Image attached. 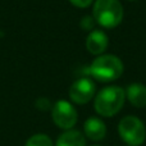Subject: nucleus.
I'll list each match as a JSON object with an SVG mask.
<instances>
[{
    "mask_svg": "<svg viewBox=\"0 0 146 146\" xmlns=\"http://www.w3.org/2000/svg\"><path fill=\"white\" fill-rule=\"evenodd\" d=\"M126 101V90L119 86H108L95 96L94 108L101 117H113L123 108Z\"/></svg>",
    "mask_w": 146,
    "mask_h": 146,
    "instance_id": "obj_1",
    "label": "nucleus"
},
{
    "mask_svg": "<svg viewBox=\"0 0 146 146\" xmlns=\"http://www.w3.org/2000/svg\"><path fill=\"white\" fill-rule=\"evenodd\" d=\"M87 72L99 82H111L122 76L123 63L113 54H101L91 63Z\"/></svg>",
    "mask_w": 146,
    "mask_h": 146,
    "instance_id": "obj_2",
    "label": "nucleus"
},
{
    "mask_svg": "<svg viewBox=\"0 0 146 146\" xmlns=\"http://www.w3.org/2000/svg\"><path fill=\"white\" fill-rule=\"evenodd\" d=\"M92 17L104 28H114L123 19V7L119 0H96Z\"/></svg>",
    "mask_w": 146,
    "mask_h": 146,
    "instance_id": "obj_3",
    "label": "nucleus"
},
{
    "mask_svg": "<svg viewBox=\"0 0 146 146\" xmlns=\"http://www.w3.org/2000/svg\"><path fill=\"white\" fill-rule=\"evenodd\" d=\"M121 139L128 146H140L146 140V128L144 122L135 115H127L118 124Z\"/></svg>",
    "mask_w": 146,
    "mask_h": 146,
    "instance_id": "obj_4",
    "label": "nucleus"
},
{
    "mask_svg": "<svg viewBox=\"0 0 146 146\" xmlns=\"http://www.w3.org/2000/svg\"><path fill=\"white\" fill-rule=\"evenodd\" d=\"M53 122L62 129H72L77 123V110L71 103L66 100H59L51 108Z\"/></svg>",
    "mask_w": 146,
    "mask_h": 146,
    "instance_id": "obj_5",
    "label": "nucleus"
},
{
    "mask_svg": "<svg viewBox=\"0 0 146 146\" xmlns=\"http://www.w3.org/2000/svg\"><path fill=\"white\" fill-rule=\"evenodd\" d=\"M95 92L96 87L94 81L83 77L72 83L71 88H69V98L74 104L83 105V104H87L95 96Z\"/></svg>",
    "mask_w": 146,
    "mask_h": 146,
    "instance_id": "obj_6",
    "label": "nucleus"
},
{
    "mask_svg": "<svg viewBox=\"0 0 146 146\" xmlns=\"http://www.w3.org/2000/svg\"><path fill=\"white\" fill-rule=\"evenodd\" d=\"M109 45L108 36L100 30H94L86 38V48L94 55H101Z\"/></svg>",
    "mask_w": 146,
    "mask_h": 146,
    "instance_id": "obj_7",
    "label": "nucleus"
},
{
    "mask_svg": "<svg viewBox=\"0 0 146 146\" xmlns=\"http://www.w3.org/2000/svg\"><path fill=\"white\" fill-rule=\"evenodd\" d=\"M83 131L86 137L91 141H101L106 136V126L100 118L90 117L83 124Z\"/></svg>",
    "mask_w": 146,
    "mask_h": 146,
    "instance_id": "obj_8",
    "label": "nucleus"
},
{
    "mask_svg": "<svg viewBox=\"0 0 146 146\" xmlns=\"http://www.w3.org/2000/svg\"><path fill=\"white\" fill-rule=\"evenodd\" d=\"M126 98L136 108L146 106V86L142 83H131L126 90Z\"/></svg>",
    "mask_w": 146,
    "mask_h": 146,
    "instance_id": "obj_9",
    "label": "nucleus"
},
{
    "mask_svg": "<svg viewBox=\"0 0 146 146\" xmlns=\"http://www.w3.org/2000/svg\"><path fill=\"white\" fill-rule=\"evenodd\" d=\"M55 146H86V139L77 129H67L56 140Z\"/></svg>",
    "mask_w": 146,
    "mask_h": 146,
    "instance_id": "obj_10",
    "label": "nucleus"
},
{
    "mask_svg": "<svg viewBox=\"0 0 146 146\" xmlns=\"http://www.w3.org/2000/svg\"><path fill=\"white\" fill-rule=\"evenodd\" d=\"M26 146H53V141L48 135L37 133L27 140Z\"/></svg>",
    "mask_w": 146,
    "mask_h": 146,
    "instance_id": "obj_11",
    "label": "nucleus"
},
{
    "mask_svg": "<svg viewBox=\"0 0 146 146\" xmlns=\"http://www.w3.org/2000/svg\"><path fill=\"white\" fill-rule=\"evenodd\" d=\"M94 25H95V19H94V17H90V15H87V17H83L82 21H81V27H82L85 31L92 30Z\"/></svg>",
    "mask_w": 146,
    "mask_h": 146,
    "instance_id": "obj_12",
    "label": "nucleus"
},
{
    "mask_svg": "<svg viewBox=\"0 0 146 146\" xmlns=\"http://www.w3.org/2000/svg\"><path fill=\"white\" fill-rule=\"evenodd\" d=\"M74 7H78V8H87L92 4L94 0H69Z\"/></svg>",
    "mask_w": 146,
    "mask_h": 146,
    "instance_id": "obj_13",
    "label": "nucleus"
},
{
    "mask_svg": "<svg viewBox=\"0 0 146 146\" xmlns=\"http://www.w3.org/2000/svg\"><path fill=\"white\" fill-rule=\"evenodd\" d=\"M92 146H100V145H92Z\"/></svg>",
    "mask_w": 146,
    "mask_h": 146,
    "instance_id": "obj_14",
    "label": "nucleus"
},
{
    "mask_svg": "<svg viewBox=\"0 0 146 146\" xmlns=\"http://www.w3.org/2000/svg\"><path fill=\"white\" fill-rule=\"evenodd\" d=\"M129 1H133V0H129Z\"/></svg>",
    "mask_w": 146,
    "mask_h": 146,
    "instance_id": "obj_15",
    "label": "nucleus"
}]
</instances>
